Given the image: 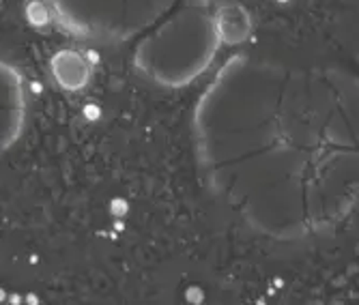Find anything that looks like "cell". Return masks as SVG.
Returning <instances> with one entry per match:
<instances>
[{
    "label": "cell",
    "instance_id": "cell-1",
    "mask_svg": "<svg viewBox=\"0 0 359 305\" xmlns=\"http://www.w3.org/2000/svg\"><path fill=\"white\" fill-rule=\"evenodd\" d=\"M72 35L125 58L157 84L185 80L172 50L179 41L183 0H43Z\"/></svg>",
    "mask_w": 359,
    "mask_h": 305
},
{
    "label": "cell",
    "instance_id": "cell-2",
    "mask_svg": "<svg viewBox=\"0 0 359 305\" xmlns=\"http://www.w3.org/2000/svg\"><path fill=\"white\" fill-rule=\"evenodd\" d=\"M26 125V95L22 74L0 58V155L7 153Z\"/></svg>",
    "mask_w": 359,
    "mask_h": 305
},
{
    "label": "cell",
    "instance_id": "cell-3",
    "mask_svg": "<svg viewBox=\"0 0 359 305\" xmlns=\"http://www.w3.org/2000/svg\"><path fill=\"white\" fill-rule=\"evenodd\" d=\"M52 72L65 90H80L88 82V67L82 54L74 50H60L52 58Z\"/></svg>",
    "mask_w": 359,
    "mask_h": 305
},
{
    "label": "cell",
    "instance_id": "cell-4",
    "mask_svg": "<svg viewBox=\"0 0 359 305\" xmlns=\"http://www.w3.org/2000/svg\"><path fill=\"white\" fill-rule=\"evenodd\" d=\"M330 284H332L334 290H342V288L348 286V278H346V273H344V276H336V278H332Z\"/></svg>",
    "mask_w": 359,
    "mask_h": 305
},
{
    "label": "cell",
    "instance_id": "cell-5",
    "mask_svg": "<svg viewBox=\"0 0 359 305\" xmlns=\"http://www.w3.org/2000/svg\"><path fill=\"white\" fill-rule=\"evenodd\" d=\"M357 276H359V264H357V262L348 264V269H346V278H348V280H355Z\"/></svg>",
    "mask_w": 359,
    "mask_h": 305
},
{
    "label": "cell",
    "instance_id": "cell-6",
    "mask_svg": "<svg viewBox=\"0 0 359 305\" xmlns=\"http://www.w3.org/2000/svg\"><path fill=\"white\" fill-rule=\"evenodd\" d=\"M273 284H276L278 288H282V286H284V280H282V278H276V280H273Z\"/></svg>",
    "mask_w": 359,
    "mask_h": 305
},
{
    "label": "cell",
    "instance_id": "cell-7",
    "mask_svg": "<svg viewBox=\"0 0 359 305\" xmlns=\"http://www.w3.org/2000/svg\"><path fill=\"white\" fill-rule=\"evenodd\" d=\"M355 284H357V288H359V276L355 278Z\"/></svg>",
    "mask_w": 359,
    "mask_h": 305
},
{
    "label": "cell",
    "instance_id": "cell-8",
    "mask_svg": "<svg viewBox=\"0 0 359 305\" xmlns=\"http://www.w3.org/2000/svg\"><path fill=\"white\" fill-rule=\"evenodd\" d=\"M355 254H359V243H357V248H355Z\"/></svg>",
    "mask_w": 359,
    "mask_h": 305
},
{
    "label": "cell",
    "instance_id": "cell-9",
    "mask_svg": "<svg viewBox=\"0 0 359 305\" xmlns=\"http://www.w3.org/2000/svg\"><path fill=\"white\" fill-rule=\"evenodd\" d=\"M280 3H286V0H280Z\"/></svg>",
    "mask_w": 359,
    "mask_h": 305
}]
</instances>
